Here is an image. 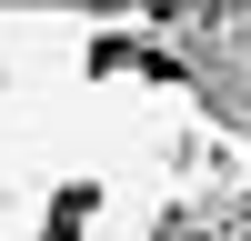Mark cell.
I'll return each mask as SVG.
<instances>
[{"label": "cell", "instance_id": "1", "mask_svg": "<svg viewBox=\"0 0 251 241\" xmlns=\"http://www.w3.org/2000/svg\"><path fill=\"white\" fill-rule=\"evenodd\" d=\"M161 71H181L231 131H251V10H161Z\"/></svg>", "mask_w": 251, "mask_h": 241}]
</instances>
